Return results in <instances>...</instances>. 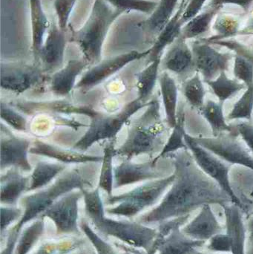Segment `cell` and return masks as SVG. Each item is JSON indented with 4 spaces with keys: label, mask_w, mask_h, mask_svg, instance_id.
<instances>
[{
    "label": "cell",
    "mask_w": 253,
    "mask_h": 254,
    "mask_svg": "<svg viewBox=\"0 0 253 254\" xmlns=\"http://www.w3.org/2000/svg\"><path fill=\"white\" fill-rule=\"evenodd\" d=\"M160 94L164 107L167 126L173 128L178 119V88L175 79L164 71L159 76Z\"/></svg>",
    "instance_id": "obj_27"
},
{
    "label": "cell",
    "mask_w": 253,
    "mask_h": 254,
    "mask_svg": "<svg viewBox=\"0 0 253 254\" xmlns=\"http://www.w3.org/2000/svg\"><path fill=\"white\" fill-rule=\"evenodd\" d=\"M175 174L144 182L135 189L120 195H107L105 205L109 216L132 219L155 205L175 181Z\"/></svg>",
    "instance_id": "obj_5"
},
{
    "label": "cell",
    "mask_w": 253,
    "mask_h": 254,
    "mask_svg": "<svg viewBox=\"0 0 253 254\" xmlns=\"http://www.w3.org/2000/svg\"><path fill=\"white\" fill-rule=\"evenodd\" d=\"M179 0H160L150 17L138 22V27L146 35L147 42L154 43L159 34L175 14Z\"/></svg>",
    "instance_id": "obj_22"
},
{
    "label": "cell",
    "mask_w": 253,
    "mask_h": 254,
    "mask_svg": "<svg viewBox=\"0 0 253 254\" xmlns=\"http://www.w3.org/2000/svg\"><path fill=\"white\" fill-rule=\"evenodd\" d=\"M84 201L85 213L89 222L99 220L105 216V203L101 195V190H81Z\"/></svg>",
    "instance_id": "obj_39"
},
{
    "label": "cell",
    "mask_w": 253,
    "mask_h": 254,
    "mask_svg": "<svg viewBox=\"0 0 253 254\" xmlns=\"http://www.w3.org/2000/svg\"><path fill=\"white\" fill-rule=\"evenodd\" d=\"M209 44L217 45V46L226 48L233 52L234 55L242 57L253 65V47L241 43L236 39L218 40V41L212 42Z\"/></svg>",
    "instance_id": "obj_45"
},
{
    "label": "cell",
    "mask_w": 253,
    "mask_h": 254,
    "mask_svg": "<svg viewBox=\"0 0 253 254\" xmlns=\"http://www.w3.org/2000/svg\"><path fill=\"white\" fill-rule=\"evenodd\" d=\"M30 153L47 157L66 165L70 164L99 163L102 160V156L101 155H88L74 149L68 150L62 149L40 140H34L30 149Z\"/></svg>",
    "instance_id": "obj_19"
},
{
    "label": "cell",
    "mask_w": 253,
    "mask_h": 254,
    "mask_svg": "<svg viewBox=\"0 0 253 254\" xmlns=\"http://www.w3.org/2000/svg\"><path fill=\"white\" fill-rule=\"evenodd\" d=\"M92 187V181L85 177L79 169L74 168L66 172L49 186L21 198L23 216L13 228L20 233L27 224L40 218L61 197L72 191L89 189Z\"/></svg>",
    "instance_id": "obj_3"
},
{
    "label": "cell",
    "mask_w": 253,
    "mask_h": 254,
    "mask_svg": "<svg viewBox=\"0 0 253 254\" xmlns=\"http://www.w3.org/2000/svg\"><path fill=\"white\" fill-rule=\"evenodd\" d=\"M207 0H187V6L181 17V22L185 25L202 12Z\"/></svg>",
    "instance_id": "obj_49"
},
{
    "label": "cell",
    "mask_w": 253,
    "mask_h": 254,
    "mask_svg": "<svg viewBox=\"0 0 253 254\" xmlns=\"http://www.w3.org/2000/svg\"><path fill=\"white\" fill-rule=\"evenodd\" d=\"M86 239L76 236L49 239L44 240L33 254H71L86 246Z\"/></svg>",
    "instance_id": "obj_32"
},
{
    "label": "cell",
    "mask_w": 253,
    "mask_h": 254,
    "mask_svg": "<svg viewBox=\"0 0 253 254\" xmlns=\"http://www.w3.org/2000/svg\"><path fill=\"white\" fill-rule=\"evenodd\" d=\"M219 11L220 9L216 7L208 5L203 7L200 13L183 26L181 37L187 40L202 38L210 30L212 21Z\"/></svg>",
    "instance_id": "obj_30"
},
{
    "label": "cell",
    "mask_w": 253,
    "mask_h": 254,
    "mask_svg": "<svg viewBox=\"0 0 253 254\" xmlns=\"http://www.w3.org/2000/svg\"><path fill=\"white\" fill-rule=\"evenodd\" d=\"M77 0H54L53 7L57 17L58 26L64 32L68 29V20Z\"/></svg>",
    "instance_id": "obj_46"
},
{
    "label": "cell",
    "mask_w": 253,
    "mask_h": 254,
    "mask_svg": "<svg viewBox=\"0 0 253 254\" xmlns=\"http://www.w3.org/2000/svg\"><path fill=\"white\" fill-rule=\"evenodd\" d=\"M161 65L165 71H170L179 76L196 71L193 51L187 40L180 36L171 45L170 49L161 60Z\"/></svg>",
    "instance_id": "obj_18"
},
{
    "label": "cell",
    "mask_w": 253,
    "mask_h": 254,
    "mask_svg": "<svg viewBox=\"0 0 253 254\" xmlns=\"http://www.w3.org/2000/svg\"><path fill=\"white\" fill-rule=\"evenodd\" d=\"M167 157L174 165L175 181L158 205L138 216L137 222L147 225L159 224L190 214L205 204L223 207L232 203L218 184L199 168L188 149Z\"/></svg>",
    "instance_id": "obj_1"
},
{
    "label": "cell",
    "mask_w": 253,
    "mask_h": 254,
    "mask_svg": "<svg viewBox=\"0 0 253 254\" xmlns=\"http://www.w3.org/2000/svg\"><path fill=\"white\" fill-rule=\"evenodd\" d=\"M150 101L143 103L136 98L126 104L120 113L107 114L95 111L90 118V125L87 131L72 146V149L83 152L98 142L114 141L128 121L141 109L148 107Z\"/></svg>",
    "instance_id": "obj_6"
},
{
    "label": "cell",
    "mask_w": 253,
    "mask_h": 254,
    "mask_svg": "<svg viewBox=\"0 0 253 254\" xmlns=\"http://www.w3.org/2000/svg\"><path fill=\"white\" fill-rule=\"evenodd\" d=\"M89 65L86 60H70L65 66L50 76V89L56 96L69 95L74 87L78 76Z\"/></svg>",
    "instance_id": "obj_21"
},
{
    "label": "cell",
    "mask_w": 253,
    "mask_h": 254,
    "mask_svg": "<svg viewBox=\"0 0 253 254\" xmlns=\"http://www.w3.org/2000/svg\"><path fill=\"white\" fill-rule=\"evenodd\" d=\"M195 69L203 77V82L216 78L220 73L227 71L234 53L218 52L211 44L200 39L192 42Z\"/></svg>",
    "instance_id": "obj_12"
},
{
    "label": "cell",
    "mask_w": 253,
    "mask_h": 254,
    "mask_svg": "<svg viewBox=\"0 0 253 254\" xmlns=\"http://www.w3.org/2000/svg\"><path fill=\"white\" fill-rule=\"evenodd\" d=\"M185 141L187 148L199 168L212 179L226 192L232 203L243 209V204L233 190L230 183V171L231 165L226 164L223 160L199 145L191 134L187 133Z\"/></svg>",
    "instance_id": "obj_8"
},
{
    "label": "cell",
    "mask_w": 253,
    "mask_h": 254,
    "mask_svg": "<svg viewBox=\"0 0 253 254\" xmlns=\"http://www.w3.org/2000/svg\"><path fill=\"white\" fill-rule=\"evenodd\" d=\"M80 229L83 234L86 236L89 242H90L93 249H95L98 254H119L117 249L113 247V245L102 238L99 235L94 228L91 226L89 221L83 219L80 223Z\"/></svg>",
    "instance_id": "obj_41"
},
{
    "label": "cell",
    "mask_w": 253,
    "mask_h": 254,
    "mask_svg": "<svg viewBox=\"0 0 253 254\" xmlns=\"http://www.w3.org/2000/svg\"><path fill=\"white\" fill-rule=\"evenodd\" d=\"M152 160L145 163H134L126 160L114 167V188H123L140 182L160 179V173Z\"/></svg>",
    "instance_id": "obj_16"
},
{
    "label": "cell",
    "mask_w": 253,
    "mask_h": 254,
    "mask_svg": "<svg viewBox=\"0 0 253 254\" xmlns=\"http://www.w3.org/2000/svg\"><path fill=\"white\" fill-rule=\"evenodd\" d=\"M253 3V0H209L208 6L216 7L221 10L226 4H235L242 7L244 11L248 12L249 11Z\"/></svg>",
    "instance_id": "obj_51"
},
{
    "label": "cell",
    "mask_w": 253,
    "mask_h": 254,
    "mask_svg": "<svg viewBox=\"0 0 253 254\" xmlns=\"http://www.w3.org/2000/svg\"><path fill=\"white\" fill-rule=\"evenodd\" d=\"M187 6V0H181L179 7L172 19L156 39L152 46L150 48L148 55V63L162 58L163 52L168 46H170L181 36L184 24L181 22L183 13Z\"/></svg>",
    "instance_id": "obj_24"
},
{
    "label": "cell",
    "mask_w": 253,
    "mask_h": 254,
    "mask_svg": "<svg viewBox=\"0 0 253 254\" xmlns=\"http://www.w3.org/2000/svg\"><path fill=\"white\" fill-rule=\"evenodd\" d=\"M46 232V219L38 218L22 230L14 254H28Z\"/></svg>",
    "instance_id": "obj_34"
},
{
    "label": "cell",
    "mask_w": 253,
    "mask_h": 254,
    "mask_svg": "<svg viewBox=\"0 0 253 254\" xmlns=\"http://www.w3.org/2000/svg\"><path fill=\"white\" fill-rule=\"evenodd\" d=\"M162 58L150 63L144 69L137 75L138 99L143 103H148L149 98L152 95L153 91L159 79V68L161 65Z\"/></svg>",
    "instance_id": "obj_33"
},
{
    "label": "cell",
    "mask_w": 253,
    "mask_h": 254,
    "mask_svg": "<svg viewBox=\"0 0 253 254\" xmlns=\"http://www.w3.org/2000/svg\"><path fill=\"white\" fill-rule=\"evenodd\" d=\"M252 238L253 239V237H252ZM248 254H253V245L252 248H251V250H250L249 253H248Z\"/></svg>",
    "instance_id": "obj_57"
},
{
    "label": "cell",
    "mask_w": 253,
    "mask_h": 254,
    "mask_svg": "<svg viewBox=\"0 0 253 254\" xmlns=\"http://www.w3.org/2000/svg\"><path fill=\"white\" fill-rule=\"evenodd\" d=\"M167 127L160 115V102L157 96L150 101L144 114L131 125L123 144L115 149L116 156L132 160L143 155L152 156L163 145Z\"/></svg>",
    "instance_id": "obj_2"
},
{
    "label": "cell",
    "mask_w": 253,
    "mask_h": 254,
    "mask_svg": "<svg viewBox=\"0 0 253 254\" xmlns=\"http://www.w3.org/2000/svg\"><path fill=\"white\" fill-rule=\"evenodd\" d=\"M226 220V234L232 243V254H246V228L240 207L231 203L223 206Z\"/></svg>",
    "instance_id": "obj_25"
},
{
    "label": "cell",
    "mask_w": 253,
    "mask_h": 254,
    "mask_svg": "<svg viewBox=\"0 0 253 254\" xmlns=\"http://www.w3.org/2000/svg\"><path fill=\"white\" fill-rule=\"evenodd\" d=\"M242 25V20L237 16L223 13L219 14L212 25L216 34L208 38H200V40L205 43H211L218 40L234 38L239 34Z\"/></svg>",
    "instance_id": "obj_36"
},
{
    "label": "cell",
    "mask_w": 253,
    "mask_h": 254,
    "mask_svg": "<svg viewBox=\"0 0 253 254\" xmlns=\"http://www.w3.org/2000/svg\"><path fill=\"white\" fill-rule=\"evenodd\" d=\"M223 104L220 101L216 102L212 100H208L203 107L199 110L202 117L209 124L213 137H216L223 133L236 132V129H235L236 127L233 128L227 123Z\"/></svg>",
    "instance_id": "obj_31"
},
{
    "label": "cell",
    "mask_w": 253,
    "mask_h": 254,
    "mask_svg": "<svg viewBox=\"0 0 253 254\" xmlns=\"http://www.w3.org/2000/svg\"><path fill=\"white\" fill-rule=\"evenodd\" d=\"M115 146L114 141H108L103 149L102 165L98 179V188L104 191L107 195H113L114 190V172L113 164L114 158L116 156Z\"/></svg>",
    "instance_id": "obj_35"
},
{
    "label": "cell",
    "mask_w": 253,
    "mask_h": 254,
    "mask_svg": "<svg viewBox=\"0 0 253 254\" xmlns=\"http://www.w3.org/2000/svg\"><path fill=\"white\" fill-rule=\"evenodd\" d=\"M250 216H253V212L252 213H251V215H250ZM249 231H250V232H251V237H253V218L252 219H251V221H250Z\"/></svg>",
    "instance_id": "obj_54"
},
{
    "label": "cell",
    "mask_w": 253,
    "mask_h": 254,
    "mask_svg": "<svg viewBox=\"0 0 253 254\" xmlns=\"http://www.w3.org/2000/svg\"><path fill=\"white\" fill-rule=\"evenodd\" d=\"M30 183L31 177L24 176L19 169L6 170L0 178L1 205L17 206L23 193L28 192Z\"/></svg>",
    "instance_id": "obj_23"
},
{
    "label": "cell",
    "mask_w": 253,
    "mask_h": 254,
    "mask_svg": "<svg viewBox=\"0 0 253 254\" xmlns=\"http://www.w3.org/2000/svg\"><path fill=\"white\" fill-rule=\"evenodd\" d=\"M1 171L7 169H19L22 172L32 171L28 160L31 143L28 139L17 137L10 132L7 127L1 125Z\"/></svg>",
    "instance_id": "obj_14"
},
{
    "label": "cell",
    "mask_w": 253,
    "mask_h": 254,
    "mask_svg": "<svg viewBox=\"0 0 253 254\" xmlns=\"http://www.w3.org/2000/svg\"><path fill=\"white\" fill-rule=\"evenodd\" d=\"M251 196L253 197V191H252V192H251Z\"/></svg>",
    "instance_id": "obj_58"
},
{
    "label": "cell",
    "mask_w": 253,
    "mask_h": 254,
    "mask_svg": "<svg viewBox=\"0 0 253 254\" xmlns=\"http://www.w3.org/2000/svg\"><path fill=\"white\" fill-rule=\"evenodd\" d=\"M89 223L102 238L116 239L120 243L147 253L151 249L157 234V229L137 221L117 220L104 216Z\"/></svg>",
    "instance_id": "obj_7"
},
{
    "label": "cell",
    "mask_w": 253,
    "mask_h": 254,
    "mask_svg": "<svg viewBox=\"0 0 253 254\" xmlns=\"http://www.w3.org/2000/svg\"><path fill=\"white\" fill-rule=\"evenodd\" d=\"M21 233V232H20ZM20 233L17 232L14 228H11V229L7 232V240H6L5 246L1 250V254H14L16 251V245H17L18 240H19Z\"/></svg>",
    "instance_id": "obj_52"
},
{
    "label": "cell",
    "mask_w": 253,
    "mask_h": 254,
    "mask_svg": "<svg viewBox=\"0 0 253 254\" xmlns=\"http://www.w3.org/2000/svg\"><path fill=\"white\" fill-rule=\"evenodd\" d=\"M183 95L193 108L199 111L205 104L206 89L202 75L196 71L193 77L185 80L181 86Z\"/></svg>",
    "instance_id": "obj_38"
},
{
    "label": "cell",
    "mask_w": 253,
    "mask_h": 254,
    "mask_svg": "<svg viewBox=\"0 0 253 254\" xmlns=\"http://www.w3.org/2000/svg\"><path fill=\"white\" fill-rule=\"evenodd\" d=\"M150 53V49L142 52L132 51L101 61L83 74L76 85V88L82 90H89L112 77L130 63L147 58Z\"/></svg>",
    "instance_id": "obj_13"
},
{
    "label": "cell",
    "mask_w": 253,
    "mask_h": 254,
    "mask_svg": "<svg viewBox=\"0 0 253 254\" xmlns=\"http://www.w3.org/2000/svg\"><path fill=\"white\" fill-rule=\"evenodd\" d=\"M190 254H203L200 253V252H198L197 250H196V251H194V252H192V253Z\"/></svg>",
    "instance_id": "obj_55"
},
{
    "label": "cell",
    "mask_w": 253,
    "mask_h": 254,
    "mask_svg": "<svg viewBox=\"0 0 253 254\" xmlns=\"http://www.w3.org/2000/svg\"><path fill=\"white\" fill-rule=\"evenodd\" d=\"M201 146L230 165H240L253 171V157L234 132L223 133L216 137H196Z\"/></svg>",
    "instance_id": "obj_11"
},
{
    "label": "cell",
    "mask_w": 253,
    "mask_h": 254,
    "mask_svg": "<svg viewBox=\"0 0 253 254\" xmlns=\"http://www.w3.org/2000/svg\"><path fill=\"white\" fill-rule=\"evenodd\" d=\"M23 216V209L17 206H1V238L7 237L6 233L14 222H19Z\"/></svg>",
    "instance_id": "obj_47"
},
{
    "label": "cell",
    "mask_w": 253,
    "mask_h": 254,
    "mask_svg": "<svg viewBox=\"0 0 253 254\" xmlns=\"http://www.w3.org/2000/svg\"><path fill=\"white\" fill-rule=\"evenodd\" d=\"M66 168V164L62 163L38 161L30 176L31 183L28 192L40 190L51 185Z\"/></svg>",
    "instance_id": "obj_28"
},
{
    "label": "cell",
    "mask_w": 253,
    "mask_h": 254,
    "mask_svg": "<svg viewBox=\"0 0 253 254\" xmlns=\"http://www.w3.org/2000/svg\"><path fill=\"white\" fill-rule=\"evenodd\" d=\"M233 74L236 80L244 83L246 88L253 86V65L242 57L236 55Z\"/></svg>",
    "instance_id": "obj_44"
},
{
    "label": "cell",
    "mask_w": 253,
    "mask_h": 254,
    "mask_svg": "<svg viewBox=\"0 0 253 254\" xmlns=\"http://www.w3.org/2000/svg\"><path fill=\"white\" fill-rule=\"evenodd\" d=\"M124 12L112 9L104 0H95L90 16L83 28L71 29L70 41L77 43L89 65L101 61L102 46L111 25Z\"/></svg>",
    "instance_id": "obj_4"
},
{
    "label": "cell",
    "mask_w": 253,
    "mask_h": 254,
    "mask_svg": "<svg viewBox=\"0 0 253 254\" xmlns=\"http://www.w3.org/2000/svg\"><path fill=\"white\" fill-rule=\"evenodd\" d=\"M253 35V13L250 16L248 22L245 25H242V28L239 31L238 36H250Z\"/></svg>",
    "instance_id": "obj_53"
},
{
    "label": "cell",
    "mask_w": 253,
    "mask_h": 254,
    "mask_svg": "<svg viewBox=\"0 0 253 254\" xmlns=\"http://www.w3.org/2000/svg\"><path fill=\"white\" fill-rule=\"evenodd\" d=\"M204 83L210 87L218 101L223 104L227 100L231 99L241 91L246 89L244 83L236 79L230 78L227 76V71H222L216 78Z\"/></svg>",
    "instance_id": "obj_37"
},
{
    "label": "cell",
    "mask_w": 253,
    "mask_h": 254,
    "mask_svg": "<svg viewBox=\"0 0 253 254\" xmlns=\"http://www.w3.org/2000/svg\"><path fill=\"white\" fill-rule=\"evenodd\" d=\"M65 33L54 22L51 24L37 61V65H40L46 74L56 72L63 65L66 46Z\"/></svg>",
    "instance_id": "obj_15"
},
{
    "label": "cell",
    "mask_w": 253,
    "mask_h": 254,
    "mask_svg": "<svg viewBox=\"0 0 253 254\" xmlns=\"http://www.w3.org/2000/svg\"><path fill=\"white\" fill-rule=\"evenodd\" d=\"M1 119L5 125L19 131H25L28 129V121L26 118L21 114V112L15 109L10 104L1 100Z\"/></svg>",
    "instance_id": "obj_42"
},
{
    "label": "cell",
    "mask_w": 253,
    "mask_h": 254,
    "mask_svg": "<svg viewBox=\"0 0 253 254\" xmlns=\"http://www.w3.org/2000/svg\"><path fill=\"white\" fill-rule=\"evenodd\" d=\"M236 129L248 149L253 153V125L247 122H242L236 125Z\"/></svg>",
    "instance_id": "obj_50"
},
{
    "label": "cell",
    "mask_w": 253,
    "mask_h": 254,
    "mask_svg": "<svg viewBox=\"0 0 253 254\" xmlns=\"http://www.w3.org/2000/svg\"><path fill=\"white\" fill-rule=\"evenodd\" d=\"M1 89L16 95L40 86L50 75L40 65L24 62H1Z\"/></svg>",
    "instance_id": "obj_9"
},
{
    "label": "cell",
    "mask_w": 253,
    "mask_h": 254,
    "mask_svg": "<svg viewBox=\"0 0 253 254\" xmlns=\"http://www.w3.org/2000/svg\"><path fill=\"white\" fill-rule=\"evenodd\" d=\"M208 249L211 252L220 253H231L232 243L227 234H218L209 240Z\"/></svg>",
    "instance_id": "obj_48"
},
{
    "label": "cell",
    "mask_w": 253,
    "mask_h": 254,
    "mask_svg": "<svg viewBox=\"0 0 253 254\" xmlns=\"http://www.w3.org/2000/svg\"><path fill=\"white\" fill-rule=\"evenodd\" d=\"M83 197L81 190L72 191L55 201L40 218L51 220L59 237H83L78 222L79 203Z\"/></svg>",
    "instance_id": "obj_10"
},
{
    "label": "cell",
    "mask_w": 253,
    "mask_h": 254,
    "mask_svg": "<svg viewBox=\"0 0 253 254\" xmlns=\"http://www.w3.org/2000/svg\"><path fill=\"white\" fill-rule=\"evenodd\" d=\"M253 112V86L246 88L242 96L233 105L227 119L230 121H251Z\"/></svg>",
    "instance_id": "obj_40"
},
{
    "label": "cell",
    "mask_w": 253,
    "mask_h": 254,
    "mask_svg": "<svg viewBox=\"0 0 253 254\" xmlns=\"http://www.w3.org/2000/svg\"><path fill=\"white\" fill-rule=\"evenodd\" d=\"M181 230L193 240L206 242L214 236L221 234L223 228L212 211L210 204H205L201 207L200 212L194 219L186 224Z\"/></svg>",
    "instance_id": "obj_20"
},
{
    "label": "cell",
    "mask_w": 253,
    "mask_h": 254,
    "mask_svg": "<svg viewBox=\"0 0 253 254\" xmlns=\"http://www.w3.org/2000/svg\"><path fill=\"white\" fill-rule=\"evenodd\" d=\"M182 227L178 225L161 240H154L147 254H190L204 246L206 242L193 240L184 234Z\"/></svg>",
    "instance_id": "obj_17"
},
{
    "label": "cell",
    "mask_w": 253,
    "mask_h": 254,
    "mask_svg": "<svg viewBox=\"0 0 253 254\" xmlns=\"http://www.w3.org/2000/svg\"><path fill=\"white\" fill-rule=\"evenodd\" d=\"M185 122L186 115L184 107H182L178 110L176 125L173 128H171L172 131L166 140L164 146L162 148L158 155L152 159L153 164L156 165L157 161L163 157H167L170 154L175 153L182 149H188L185 141V135L187 134Z\"/></svg>",
    "instance_id": "obj_29"
},
{
    "label": "cell",
    "mask_w": 253,
    "mask_h": 254,
    "mask_svg": "<svg viewBox=\"0 0 253 254\" xmlns=\"http://www.w3.org/2000/svg\"><path fill=\"white\" fill-rule=\"evenodd\" d=\"M31 10L32 52L34 64H37L40 50L44 43V37L51 27L50 22L43 10L41 0H28Z\"/></svg>",
    "instance_id": "obj_26"
},
{
    "label": "cell",
    "mask_w": 253,
    "mask_h": 254,
    "mask_svg": "<svg viewBox=\"0 0 253 254\" xmlns=\"http://www.w3.org/2000/svg\"><path fill=\"white\" fill-rule=\"evenodd\" d=\"M114 6L115 9L124 12L137 10L147 14H152L158 2L150 0H104Z\"/></svg>",
    "instance_id": "obj_43"
},
{
    "label": "cell",
    "mask_w": 253,
    "mask_h": 254,
    "mask_svg": "<svg viewBox=\"0 0 253 254\" xmlns=\"http://www.w3.org/2000/svg\"><path fill=\"white\" fill-rule=\"evenodd\" d=\"M120 254H133V253H130V252H122Z\"/></svg>",
    "instance_id": "obj_56"
}]
</instances>
